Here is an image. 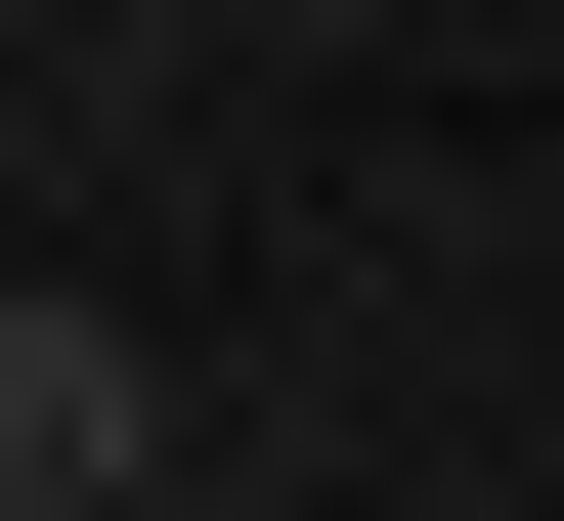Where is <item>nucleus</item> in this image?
Listing matches in <instances>:
<instances>
[{"label": "nucleus", "instance_id": "obj_1", "mask_svg": "<svg viewBox=\"0 0 564 521\" xmlns=\"http://www.w3.org/2000/svg\"><path fill=\"white\" fill-rule=\"evenodd\" d=\"M174 478V391H131V304H0V521H131Z\"/></svg>", "mask_w": 564, "mask_h": 521}]
</instances>
